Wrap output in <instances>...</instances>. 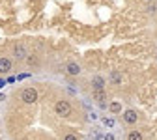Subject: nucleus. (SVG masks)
Segmentation results:
<instances>
[{"instance_id":"2","label":"nucleus","mask_w":157,"mask_h":140,"mask_svg":"<svg viewBox=\"0 0 157 140\" xmlns=\"http://www.w3.org/2000/svg\"><path fill=\"white\" fill-rule=\"evenodd\" d=\"M21 99H23V103L26 105H34L37 101V90L32 88V86H26L21 90Z\"/></svg>"},{"instance_id":"10","label":"nucleus","mask_w":157,"mask_h":140,"mask_svg":"<svg viewBox=\"0 0 157 140\" xmlns=\"http://www.w3.org/2000/svg\"><path fill=\"white\" fill-rule=\"evenodd\" d=\"M109 110H110L112 114H118V112H122V103H120V101H112V103L109 105Z\"/></svg>"},{"instance_id":"11","label":"nucleus","mask_w":157,"mask_h":140,"mask_svg":"<svg viewBox=\"0 0 157 140\" xmlns=\"http://www.w3.org/2000/svg\"><path fill=\"white\" fill-rule=\"evenodd\" d=\"M127 140H142V133L140 131H129L127 133Z\"/></svg>"},{"instance_id":"15","label":"nucleus","mask_w":157,"mask_h":140,"mask_svg":"<svg viewBox=\"0 0 157 140\" xmlns=\"http://www.w3.org/2000/svg\"><path fill=\"white\" fill-rule=\"evenodd\" d=\"M105 140H116V136L112 133H109V134H105Z\"/></svg>"},{"instance_id":"16","label":"nucleus","mask_w":157,"mask_h":140,"mask_svg":"<svg viewBox=\"0 0 157 140\" xmlns=\"http://www.w3.org/2000/svg\"><path fill=\"white\" fill-rule=\"evenodd\" d=\"M95 140H105V138L103 136H95Z\"/></svg>"},{"instance_id":"6","label":"nucleus","mask_w":157,"mask_h":140,"mask_svg":"<svg viewBox=\"0 0 157 140\" xmlns=\"http://www.w3.org/2000/svg\"><path fill=\"white\" fill-rule=\"evenodd\" d=\"M11 69V60L10 58H0V73H8Z\"/></svg>"},{"instance_id":"3","label":"nucleus","mask_w":157,"mask_h":140,"mask_svg":"<svg viewBox=\"0 0 157 140\" xmlns=\"http://www.w3.org/2000/svg\"><path fill=\"white\" fill-rule=\"evenodd\" d=\"M136 122H139V114H136L133 108H127L124 112V123L125 125H135Z\"/></svg>"},{"instance_id":"4","label":"nucleus","mask_w":157,"mask_h":140,"mask_svg":"<svg viewBox=\"0 0 157 140\" xmlns=\"http://www.w3.org/2000/svg\"><path fill=\"white\" fill-rule=\"evenodd\" d=\"M94 99L99 103V108H109L107 107V95H105V90H94Z\"/></svg>"},{"instance_id":"14","label":"nucleus","mask_w":157,"mask_h":140,"mask_svg":"<svg viewBox=\"0 0 157 140\" xmlns=\"http://www.w3.org/2000/svg\"><path fill=\"white\" fill-rule=\"evenodd\" d=\"M103 122H105V125H109V127H110V125L114 123V119H112V118H107V119H103Z\"/></svg>"},{"instance_id":"8","label":"nucleus","mask_w":157,"mask_h":140,"mask_svg":"<svg viewBox=\"0 0 157 140\" xmlns=\"http://www.w3.org/2000/svg\"><path fill=\"white\" fill-rule=\"evenodd\" d=\"M66 69H67V73H69V75H73V77H75V75H78V73H81V67H78V66H77L75 62H67Z\"/></svg>"},{"instance_id":"7","label":"nucleus","mask_w":157,"mask_h":140,"mask_svg":"<svg viewBox=\"0 0 157 140\" xmlns=\"http://www.w3.org/2000/svg\"><path fill=\"white\" fill-rule=\"evenodd\" d=\"M92 86H94V90H103V86H105V81H103V77L95 75V77L92 78Z\"/></svg>"},{"instance_id":"12","label":"nucleus","mask_w":157,"mask_h":140,"mask_svg":"<svg viewBox=\"0 0 157 140\" xmlns=\"http://www.w3.org/2000/svg\"><path fill=\"white\" fill-rule=\"evenodd\" d=\"M110 77H112L110 81H112L114 84H120V82H122V75H120V73H116V71H114V73H112Z\"/></svg>"},{"instance_id":"13","label":"nucleus","mask_w":157,"mask_h":140,"mask_svg":"<svg viewBox=\"0 0 157 140\" xmlns=\"http://www.w3.org/2000/svg\"><path fill=\"white\" fill-rule=\"evenodd\" d=\"M64 140H78V136H77V134H71V133H69V134H66V136H64Z\"/></svg>"},{"instance_id":"1","label":"nucleus","mask_w":157,"mask_h":140,"mask_svg":"<svg viewBox=\"0 0 157 140\" xmlns=\"http://www.w3.org/2000/svg\"><path fill=\"white\" fill-rule=\"evenodd\" d=\"M71 110H73V107H71V103L67 101V99H58L56 105H54V112L60 118H67L71 114Z\"/></svg>"},{"instance_id":"9","label":"nucleus","mask_w":157,"mask_h":140,"mask_svg":"<svg viewBox=\"0 0 157 140\" xmlns=\"http://www.w3.org/2000/svg\"><path fill=\"white\" fill-rule=\"evenodd\" d=\"M26 64H28L30 67H37V66H39V58H37L36 54H28V56H26Z\"/></svg>"},{"instance_id":"5","label":"nucleus","mask_w":157,"mask_h":140,"mask_svg":"<svg viewBox=\"0 0 157 140\" xmlns=\"http://www.w3.org/2000/svg\"><path fill=\"white\" fill-rule=\"evenodd\" d=\"M28 54H26V47L25 45H15L13 47V58H17V60H23V58H26Z\"/></svg>"}]
</instances>
